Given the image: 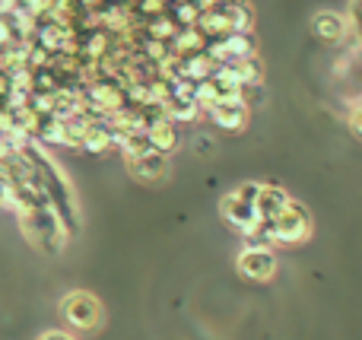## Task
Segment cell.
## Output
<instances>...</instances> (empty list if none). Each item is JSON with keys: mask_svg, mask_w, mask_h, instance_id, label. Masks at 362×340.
<instances>
[{"mask_svg": "<svg viewBox=\"0 0 362 340\" xmlns=\"http://www.w3.org/2000/svg\"><path fill=\"white\" fill-rule=\"evenodd\" d=\"M19 153L29 159L32 172H35V182H38V188H42V194L48 197L51 210L57 213V220L64 223L67 235L74 239V235L80 233V226H83V216H80L76 191H74V184H70L67 172L54 163V156L48 153V146L35 143V140H23V143H19Z\"/></svg>", "mask_w": 362, "mask_h": 340, "instance_id": "cell-1", "label": "cell"}, {"mask_svg": "<svg viewBox=\"0 0 362 340\" xmlns=\"http://www.w3.org/2000/svg\"><path fill=\"white\" fill-rule=\"evenodd\" d=\"M16 216H19V233H23V239L29 242L32 248H38L42 254H61L64 248H67L70 235L51 207L19 210Z\"/></svg>", "mask_w": 362, "mask_h": 340, "instance_id": "cell-2", "label": "cell"}, {"mask_svg": "<svg viewBox=\"0 0 362 340\" xmlns=\"http://www.w3.org/2000/svg\"><path fill=\"white\" fill-rule=\"evenodd\" d=\"M57 315L74 334H93L105 322V305L99 303V296L86 290H70L57 303Z\"/></svg>", "mask_w": 362, "mask_h": 340, "instance_id": "cell-3", "label": "cell"}, {"mask_svg": "<svg viewBox=\"0 0 362 340\" xmlns=\"http://www.w3.org/2000/svg\"><path fill=\"white\" fill-rule=\"evenodd\" d=\"M312 229H315L312 213H308V207L299 201H289L286 210L274 220L276 245H302V242H308Z\"/></svg>", "mask_w": 362, "mask_h": 340, "instance_id": "cell-4", "label": "cell"}, {"mask_svg": "<svg viewBox=\"0 0 362 340\" xmlns=\"http://www.w3.org/2000/svg\"><path fill=\"white\" fill-rule=\"evenodd\" d=\"M206 54L216 64H235V61H245V57H255L257 42L251 32H232V35H226V38L206 42Z\"/></svg>", "mask_w": 362, "mask_h": 340, "instance_id": "cell-5", "label": "cell"}, {"mask_svg": "<svg viewBox=\"0 0 362 340\" xmlns=\"http://www.w3.org/2000/svg\"><path fill=\"white\" fill-rule=\"evenodd\" d=\"M235 267L251 283H267L276 274V254L274 248H242L235 258Z\"/></svg>", "mask_w": 362, "mask_h": 340, "instance_id": "cell-6", "label": "cell"}, {"mask_svg": "<svg viewBox=\"0 0 362 340\" xmlns=\"http://www.w3.org/2000/svg\"><path fill=\"white\" fill-rule=\"evenodd\" d=\"M219 216H223L226 226H232L238 235L251 233V226L257 223V210H255V204L242 201V197H238L235 191L223 194V201H219Z\"/></svg>", "mask_w": 362, "mask_h": 340, "instance_id": "cell-7", "label": "cell"}, {"mask_svg": "<svg viewBox=\"0 0 362 340\" xmlns=\"http://www.w3.org/2000/svg\"><path fill=\"white\" fill-rule=\"evenodd\" d=\"M248 115H251V105L245 99H223L206 112V118L216 127H223V131H245Z\"/></svg>", "mask_w": 362, "mask_h": 340, "instance_id": "cell-8", "label": "cell"}, {"mask_svg": "<svg viewBox=\"0 0 362 340\" xmlns=\"http://www.w3.org/2000/svg\"><path fill=\"white\" fill-rule=\"evenodd\" d=\"M127 163V172H131L137 182L144 184H153V182H163L165 175H169V156L165 153H144V156H134V159H124Z\"/></svg>", "mask_w": 362, "mask_h": 340, "instance_id": "cell-9", "label": "cell"}, {"mask_svg": "<svg viewBox=\"0 0 362 340\" xmlns=\"http://www.w3.org/2000/svg\"><path fill=\"white\" fill-rule=\"evenodd\" d=\"M312 32L321 42L337 45L350 35V23H346V16L337 10H321V13H315V19H312Z\"/></svg>", "mask_w": 362, "mask_h": 340, "instance_id": "cell-10", "label": "cell"}, {"mask_svg": "<svg viewBox=\"0 0 362 340\" xmlns=\"http://www.w3.org/2000/svg\"><path fill=\"white\" fill-rule=\"evenodd\" d=\"M146 137H150V146L156 153H165V156H172V153L178 150L181 143V134H178V124L169 118V115H163V118H156L150 127H146Z\"/></svg>", "mask_w": 362, "mask_h": 340, "instance_id": "cell-11", "label": "cell"}, {"mask_svg": "<svg viewBox=\"0 0 362 340\" xmlns=\"http://www.w3.org/2000/svg\"><path fill=\"white\" fill-rule=\"evenodd\" d=\"M293 201L289 197V191H283L280 184H261V194H257L255 201V210H257V220H267L274 223L276 216L286 210V204Z\"/></svg>", "mask_w": 362, "mask_h": 340, "instance_id": "cell-12", "label": "cell"}, {"mask_svg": "<svg viewBox=\"0 0 362 340\" xmlns=\"http://www.w3.org/2000/svg\"><path fill=\"white\" fill-rule=\"evenodd\" d=\"M165 115H169L175 124H191V121H197L204 112H200V105L194 102V95L172 93L169 99H165Z\"/></svg>", "mask_w": 362, "mask_h": 340, "instance_id": "cell-13", "label": "cell"}, {"mask_svg": "<svg viewBox=\"0 0 362 340\" xmlns=\"http://www.w3.org/2000/svg\"><path fill=\"white\" fill-rule=\"evenodd\" d=\"M169 45H172V54L175 57H191V54H197V51H206V38L197 25H191V29H178V35L172 38Z\"/></svg>", "mask_w": 362, "mask_h": 340, "instance_id": "cell-14", "label": "cell"}, {"mask_svg": "<svg viewBox=\"0 0 362 340\" xmlns=\"http://www.w3.org/2000/svg\"><path fill=\"white\" fill-rule=\"evenodd\" d=\"M226 67L232 70V76H235L238 83H242V89H248V86H261V80H264V64H261V57H245V61H235V64H226Z\"/></svg>", "mask_w": 362, "mask_h": 340, "instance_id": "cell-15", "label": "cell"}, {"mask_svg": "<svg viewBox=\"0 0 362 340\" xmlns=\"http://www.w3.org/2000/svg\"><path fill=\"white\" fill-rule=\"evenodd\" d=\"M226 16H229L232 32H251L255 13H251V6H248V4H226Z\"/></svg>", "mask_w": 362, "mask_h": 340, "instance_id": "cell-16", "label": "cell"}, {"mask_svg": "<svg viewBox=\"0 0 362 340\" xmlns=\"http://www.w3.org/2000/svg\"><path fill=\"white\" fill-rule=\"evenodd\" d=\"M346 23H350V32L356 35V42L362 48V0H353L350 4V16H346Z\"/></svg>", "mask_w": 362, "mask_h": 340, "instance_id": "cell-17", "label": "cell"}, {"mask_svg": "<svg viewBox=\"0 0 362 340\" xmlns=\"http://www.w3.org/2000/svg\"><path fill=\"white\" fill-rule=\"evenodd\" d=\"M235 194L242 197V201L255 204V201H257V194H261V182H242V184L235 188Z\"/></svg>", "mask_w": 362, "mask_h": 340, "instance_id": "cell-18", "label": "cell"}, {"mask_svg": "<svg viewBox=\"0 0 362 340\" xmlns=\"http://www.w3.org/2000/svg\"><path fill=\"white\" fill-rule=\"evenodd\" d=\"M35 340H76L74 331H64V328H48V331H42Z\"/></svg>", "mask_w": 362, "mask_h": 340, "instance_id": "cell-19", "label": "cell"}, {"mask_svg": "<svg viewBox=\"0 0 362 340\" xmlns=\"http://www.w3.org/2000/svg\"><path fill=\"white\" fill-rule=\"evenodd\" d=\"M350 131L362 140V105H356V108L350 112Z\"/></svg>", "mask_w": 362, "mask_h": 340, "instance_id": "cell-20", "label": "cell"}, {"mask_svg": "<svg viewBox=\"0 0 362 340\" xmlns=\"http://www.w3.org/2000/svg\"><path fill=\"white\" fill-rule=\"evenodd\" d=\"M16 10H23L19 0H0V16H10V13H16Z\"/></svg>", "mask_w": 362, "mask_h": 340, "instance_id": "cell-21", "label": "cell"}, {"mask_svg": "<svg viewBox=\"0 0 362 340\" xmlns=\"http://www.w3.org/2000/svg\"><path fill=\"white\" fill-rule=\"evenodd\" d=\"M219 4H248V0H219Z\"/></svg>", "mask_w": 362, "mask_h": 340, "instance_id": "cell-22", "label": "cell"}]
</instances>
